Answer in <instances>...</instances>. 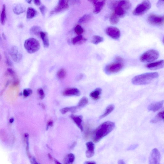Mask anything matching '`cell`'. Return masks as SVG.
Instances as JSON below:
<instances>
[{
	"label": "cell",
	"instance_id": "cell-1",
	"mask_svg": "<svg viewBox=\"0 0 164 164\" xmlns=\"http://www.w3.org/2000/svg\"><path fill=\"white\" fill-rule=\"evenodd\" d=\"M115 127V123L111 121H106L101 124L92 133L93 142L95 143L100 142L103 138L112 132Z\"/></svg>",
	"mask_w": 164,
	"mask_h": 164
},
{
	"label": "cell",
	"instance_id": "cell-2",
	"mask_svg": "<svg viewBox=\"0 0 164 164\" xmlns=\"http://www.w3.org/2000/svg\"><path fill=\"white\" fill-rule=\"evenodd\" d=\"M159 77L157 72L148 73L135 76L132 80V83L135 85H144L150 83L154 79Z\"/></svg>",
	"mask_w": 164,
	"mask_h": 164
},
{
	"label": "cell",
	"instance_id": "cell-3",
	"mask_svg": "<svg viewBox=\"0 0 164 164\" xmlns=\"http://www.w3.org/2000/svg\"><path fill=\"white\" fill-rule=\"evenodd\" d=\"M24 46L27 52L30 54L38 51L40 48L39 42L37 39L33 38H29L25 40Z\"/></svg>",
	"mask_w": 164,
	"mask_h": 164
},
{
	"label": "cell",
	"instance_id": "cell-4",
	"mask_svg": "<svg viewBox=\"0 0 164 164\" xmlns=\"http://www.w3.org/2000/svg\"><path fill=\"white\" fill-rule=\"evenodd\" d=\"M159 56L157 50L151 49L147 51L140 56V60L143 63H148L156 60Z\"/></svg>",
	"mask_w": 164,
	"mask_h": 164
},
{
	"label": "cell",
	"instance_id": "cell-5",
	"mask_svg": "<svg viewBox=\"0 0 164 164\" xmlns=\"http://www.w3.org/2000/svg\"><path fill=\"white\" fill-rule=\"evenodd\" d=\"M151 6V4L149 1H143L135 8L133 14L135 16L143 15L150 9Z\"/></svg>",
	"mask_w": 164,
	"mask_h": 164
},
{
	"label": "cell",
	"instance_id": "cell-6",
	"mask_svg": "<svg viewBox=\"0 0 164 164\" xmlns=\"http://www.w3.org/2000/svg\"><path fill=\"white\" fill-rule=\"evenodd\" d=\"M148 20L152 24L162 26L164 24V16L151 14L148 16Z\"/></svg>",
	"mask_w": 164,
	"mask_h": 164
},
{
	"label": "cell",
	"instance_id": "cell-7",
	"mask_svg": "<svg viewBox=\"0 0 164 164\" xmlns=\"http://www.w3.org/2000/svg\"><path fill=\"white\" fill-rule=\"evenodd\" d=\"M123 67V65L121 62H115L107 66L106 68V71L109 74L117 73L120 71Z\"/></svg>",
	"mask_w": 164,
	"mask_h": 164
},
{
	"label": "cell",
	"instance_id": "cell-8",
	"mask_svg": "<svg viewBox=\"0 0 164 164\" xmlns=\"http://www.w3.org/2000/svg\"><path fill=\"white\" fill-rule=\"evenodd\" d=\"M161 155L158 149L155 148L152 150L149 157V164H160Z\"/></svg>",
	"mask_w": 164,
	"mask_h": 164
},
{
	"label": "cell",
	"instance_id": "cell-9",
	"mask_svg": "<svg viewBox=\"0 0 164 164\" xmlns=\"http://www.w3.org/2000/svg\"><path fill=\"white\" fill-rule=\"evenodd\" d=\"M106 34L113 39H117L121 36L120 30L117 27L110 26L107 27L106 30Z\"/></svg>",
	"mask_w": 164,
	"mask_h": 164
},
{
	"label": "cell",
	"instance_id": "cell-10",
	"mask_svg": "<svg viewBox=\"0 0 164 164\" xmlns=\"http://www.w3.org/2000/svg\"><path fill=\"white\" fill-rule=\"evenodd\" d=\"M10 54L13 60L16 62H19L22 60V55L18 48L16 46L11 47Z\"/></svg>",
	"mask_w": 164,
	"mask_h": 164
},
{
	"label": "cell",
	"instance_id": "cell-11",
	"mask_svg": "<svg viewBox=\"0 0 164 164\" xmlns=\"http://www.w3.org/2000/svg\"><path fill=\"white\" fill-rule=\"evenodd\" d=\"M69 7L68 1L61 0L59 1L58 5L50 13L52 14L60 12L61 11L67 9Z\"/></svg>",
	"mask_w": 164,
	"mask_h": 164
},
{
	"label": "cell",
	"instance_id": "cell-12",
	"mask_svg": "<svg viewBox=\"0 0 164 164\" xmlns=\"http://www.w3.org/2000/svg\"><path fill=\"white\" fill-rule=\"evenodd\" d=\"M146 67L152 70L162 69L164 68V60H161L147 64Z\"/></svg>",
	"mask_w": 164,
	"mask_h": 164
},
{
	"label": "cell",
	"instance_id": "cell-13",
	"mask_svg": "<svg viewBox=\"0 0 164 164\" xmlns=\"http://www.w3.org/2000/svg\"><path fill=\"white\" fill-rule=\"evenodd\" d=\"M91 1L92 2L94 6L93 12L95 14L100 13L106 3V1Z\"/></svg>",
	"mask_w": 164,
	"mask_h": 164
},
{
	"label": "cell",
	"instance_id": "cell-14",
	"mask_svg": "<svg viewBox=\"0 0 164 164\" xmlns=\"http://www.w3.org/2000/svg\"><path fill=\"white\" fill-rule=\"evenodd\" d=\"M87 150L86 152V157L90 158L94 156L95 152V145L94 143L91 141L86 143Z\"/></svg>",
	"mask_w": 164,
	"mask_h": 164
},
{
	"label": "cell",
	"instance_id": "cell-15",
	"mask_svg": "<svg viewBox=\"0 0 164 164\" xmlns=\"http://www.w3.org/2000/svg\"><path fill=\"white\" fill-rule=\"evenodd\" d=\"M72 119L80 129L81 132L83 131L84 129L82 124L83 117L81 115H72L70 116Z\"/></svg>",
	"mask_w": 164,
	"mask_h": 164
},
{
	"label": "cell",
	"instance_id": "cell-16",
	"mask_svg": "<svg viewBox=\"0 0 164 164\" xmlns=\"http://www.w3.org/2000/svg\"><path fill=\"white\" fill-rule=\"evenodd\" d=\"M66 96H80L81 92L79 89L76 88H70L65 90L63 93Z\"/></svg>",
	"mask_w": 164,
	"mask_h": 164
},
{
	"label": "cell",
	"instance_id": "cell-17",
	"mask_svg": "<svg viewBox=\"0 0 164 164\" xmlns=\"http://www.w3.org/2000/svg\"><path fill=\"white\" fill-rule=\"evenodd\" d=\"M164 103V101L162 100L152 103L148 106V109L149 111L156 112L162 108Z\"/></svg>",
	"mask_w": 164,
	"mask_h": 164
},
{
	"label": "cell",
	"instance_id": "cell-18",
	"mask_svg": "<svg viewBox=\"0 0 164 164\" xmlns=\"http://www.w3.org/2000/svg\"><path fill=\"white\" fill-rule=\"evenodd\" d=\"M115 13L119 17L123 18L125 16L127 12L125 8L118 4L115 8Z\"/></svg>",
	"mask_w": 164,
	"mask_h": 164
},
{
	"label": "cell",
	"instance_id": "cell-19",
	"mask_svg": "<svg viewBox=\"0 0 164 164\" xmlns=\"http://www.w3.org/2000/svg\"><path fill=\"white\" fill-rule=\"evenodd\" d=\"M13 12L16 15H19L24 12L25 8L24 5L20 4H16L13 5Z\"/></svg>",
	"mask_w": 164,
	"mask_h": 164
},
{
	"label": "cell",
	"instance_id": "cell-20",
	"mask_svg": "<svg viewBox=\"0 0 164 164\" xmlns=\"http://www.w3.org/2000/svg\"><path fill=\"white\" fill-rule=\"evenodd\" d=\"M102 90L100 88L96 89L94 91L90 93V97L95 100H97L100 98Z\"/></svg>",
	"mask_w": 164,
	"mask_h": 164
},
{
	"label": "cell",
	"instance_id": "cell-21",
	"mask_svg": "<svg viewBox=\"0 0 164 164\" xmlns=\"http://www.w3.org/2000/svg\"><path fill=\"white\" fill-rule=\"evenodd\" d=\"M87 41V39L80 35L75 37L72 39V42L73 45H81L85 43Z\"/></svg>",
	"mask_w": 164,
	"mask_h": 164
},
{
	"label": "cell",
	"instance_id": "cell-22",
	"mask_svg": "<svg viewBox=\"0 0 164 164\" xmlns=\"http://www.w3.org/2000/svg\"><path fill=\"white\" fill-rule=\"evenodd\" d=\"M161 121H164V110L158 113L156 116L151 120V123H157Z\"/></svg>",
	"mask_w": 164,
	"mask_h": 164
},
{
	"label": "cell",
	"instance_id": "cell-23",
	"mask_svg": "<svg viewBox=\"0 0 164 164\" xmlns=\"http://www.w3.org/2000/svg\"><path fill=\"white\" fill-rule=\"evenodd\" d=\"M40 36L43 41L44 46L47 47L49 46V41L48 39L47 34L46 32H42L40 33Z\"/></svg>",
	"mask_w": 164,
	"mask_h": 164
},
{
	"label": "cell",
	"instance_id": "cell-24",
	"mask_svg": "<svg viewBox=\"0 0 164 164\" xmlns=\"http://www.w3.org/2000/svg\"><path fill=\"white\" fill-rule=\"evenodd\" d=\"M115 106L114 104H111L107 107L105 111L103 114L100 117V119L105 117L112 112L115 109Z\"/></svg>",
	"mask_w": 164,
	"mask_h": 164
},
{
	"label": "cell",
	"instance_id": "cell-25",
	"mask_svg": "<svg viewBox=\"0 0 164 164\" xmlns=\"http://www.w3.org/2000/svg\"><path fill=\"white\" fill-rule=\"evenodd\" d=\"M37 12L34 8L32 7L28 8L26 12V18L27 19H30L34 17L36 15Z\"/></svg>",
	"mask_w": 164,
	"mask_h": 164
},
{
	"label": "cell",
	"instance_id": "cell-26",
	"mask_svg": "<svg viewBox=\"0 0 164 164\" xmlns=\"http://www.w3.org/2000/svg\"><path fill=\"white\" fill-rule=\"evenodd\" d=\"M75 156L72 153L68 155L64 159V164H73L75 160Z\"/></svg>",
	"mask_w": 164,
	"mask_h": 164
},
{
	"label": "cell",
	"instance_id": "cell-27",
	"mask_svg": "<svg viewBox=\"0 0 164 164\" xmlns=\"http://www.w3.org/2000/svg\"><path fill=\"white\" fill-rule=\"evenodd\" d=\"M78 108L77 106L66 107L61 109L60 111L62 114H64L68 112H75Z\"/></svg>",
	"mask_w": 164,
	"mask_h": 164
},
{
	"label": "cell",
	"instance_id": "cell-28",
	"mask_svg": "<svg viewBox=\"0 0 164 164\" xmlns=\"http://www.w3.org/2000/svg\"><path fill=\"white\" fill-rule=\"evenodd\" d=\"M30 31L31 34L38 36L40 35V33L42 32L41 28L38 26H34L31 27Z\"/></svg>",
	"mask_w": 164,
	"mask_h": 164
},
{
	"label": "cell",
	"instance_id": "cell-29",
	"mask_svg": "<svg viewBox=\"0 0 164 164\" xmlns=\"http://www.w3.org/2000/svg\"><path fill=\"white\" fill-rule=\"evenodd\" d=\"M92 18V16L90 14H86L79 19L78 21V23L79 24H84L89 22L91 20Z\"/></svg>",
	"mask_w": 164,
	"mask_h": 164
},
{
	"label": "cell",
	"instance_id": "cell-30",
	"mask_svg": "<svg viewBox=\"0 0 164 164\" xmlns=\"http://www.w3.org/2000/svg\"><path fill=\"white\" fill-rule=\"evenodd\" d=\"M6 18V6L5 4L3 5L1 16V22L3 25L5 24Z\"/></svg>",
	"mask_w": 164,
	"mask_h": 164
},
{
	"label": "cell",
	"instance_id": "cell-31",
	"mask_svg": "<svg viewBox=\"0 0 164 164\" xmlns=\"http://www.w3.org/2000/svg\"><path fill=\"white\" fill-rule=\"evenodd\" d=\"M119 17L116 15L115 13H113L110 16V21L112 24L115 25L117 24L119 22Z\"/></svg>",
	"mask_w": 164,
	"mask_h": 164
},
{
	"label": "cell",
	"instance_id": "cell-32",
	"mask_svg": "<svg viewBox=\"0 0 164 164\" xmlns=\"http://www.w3.org/2000/svg\"><path fill=\"white\" fill-rule=\"evenodd\" d=\"M103 41L104 39L102 37L98 35H94L93 37L91 42L93 44L97 45L103 42Z\"/></svg>",
	"mask_w": 164,
	"mask_h": 164
},
{
	"label": "cell",
	"instance_id": "cell-33",
	"mask_svg": "<svg viewBox=\"0 0 164 164\" xmlns=\"http://www.w3.org/2000/svg\"><path fill=\"white\" fill-rule=\"evenodd\" d=\"M24 139L26 143V150L28 157L30 158L31 157L29 152V135L27 134H25L24 135Z\"/></svg>",
	"mask_w": 164,
	"mask_h": 164
},
{
	"label": "cell",
	"instance_id": "cell-34",
	"mask_svg": "<svg viewBox=\"0 0 164 164\" xmlns=\"http://www.w3.org/2000/svg\"><path fill=\"white\" fill-rule=\"evenodd\" d=\"M88 98L86 97H83L79 101L77 106L78 108H81V107L85 106L88 103Z\"/></svg>",
	"mask_w": 164,
	"mask_h": 164
},
{
	"label": "cell",
	"instance_id": "cell-35",
	"mask_svg": "<svg viewBox=\"0 0 164 164\" xmlns=\"http://www.w3.org/2000/svg\"><path fill=\"white\" fill-rule=\"evenodd\" d=\"M66 69L62 68L59 70L57 73V76L58 78L60 80H62L66 77Z\"/></svg>",
	"mask_w": 164,
	"mask_h": 164
},
{
	"label": "cell",
	"instance_id": "cell-36",
	"mask_svg": "<svg viewBox=\"0 0 164 164\" xmlns=\"http://www.w3.org/2000/svg\"><path fill=\"white\" fill-rule=\"evenodd\" d=\"M75 33L79 35H81L84 33V30L81 25H77L75 28Z\"/></svg>",
	"mask_w": 164,
	"mask_h": 164
},
{
	"label": "cell",
	"instance_id": "cell-37",
	"mask_svg": "<svg viewBox=\"0 0 164 164\" xmlns=\"http://www.w3.org/2000/svg\"><path fill=\"white\" fill-rule=\"evenodd\" d=\"M32 93V90L30 89H25L23 91V95L25 97H28Z\"/></svg>",
	"mask_w": 164,
	"mask_h": 164
},
{
	"label": "cell",
	"instance_id": "cell-38",
	"mask_svg": "<svg viewBox=\"0 0 164 164\" xmlns=\"http://www.w3.org/2000/svg\"><path fill=\"white\" fill-rule=\"evenodd\" d=\"M38 94L39 95V98L41 99H43L45 97V93L43 89L40 88L38 89L37 90Z\"/></svg>",
	"mask_w": 164,
	"mask_h": 164
},
{
	"label": "cell",
	"instance_id": "cell-39",
	"mask_svg": "<svg viewBox=\"0 0 164 164\" xmlns=\"http://www.w3.org/2000/svg\"><path fill=\"white\" fill-rule=\"evenodd\" d=\"M6 75L11 76H14L15 75V73L14 70L11 68H8L6 73Z\"/></svg>",
	"mask_w": 164,
	"mask_h": 164
},
{
	"label": "cell",
	"instance_id": "cell-40",
	"mask_svg": "<svg viewBox=\"0 0 164 164\" xmlns=\"http://www.w3.org/2000/svg\"><path fill=\"white\" fill-rule=\"evenodd\" d=\"M39 9L42 15L44 16L46 10V7L44 5H42L39 7Z\"/></svg>",
	"mask_w": 164,
	"mask_h": 164
},
{
	"label": "cell",
	"instance_id": "cell-41",
	"mask_svg": "<svg viewBox=\"0 0 164 164\" xmlns=\"http://www.w3.org/2000/svg\"><path fill=\"white\" fill-rule=\"evenodd\" d=\"M91 133V130L89 128H87L85 134V136L86 138L88 137Z\"/></svg>",
	"mask_w": 164,
	"mask_h": 164
},
{
	"label": "cell",
	"instance_id": "cell-42",
	"mask_svg": "<svg viewBox=\"0 0 164 164\" xmlns=\"http://www.w3.org/2000/svg\"><path fill=\"white\" fill-rule=\"evenodd\" d=\"M138 146V144H135V145H132L129 147L128 150H134Z\"/></svg>",
	"mask_w": 164,
	"mask_h": 164
},
{
	"label": "cell",
	"instance_id": "cell-43",
	"mask_svg": "<svg viewBox=\"0 0 164 164\" xmlns=\"http://www.w3.org/2000/svg\"><path fill=\"white\" fill-rule=\"evenodd\" d=\"M30 159V162L32 164H40L38 163L37 162L36 160L34 157H31Z\"/></svg>",
	"mask_w": 164,
	"mask_h": 164
},
{
	"label": "cell",
	"instance_id": "cell-44",
	"mask_svg": "<svg viewBox=\"0 0 164 164\" xmlns=\"http://www.w3.org/2000/svg\"><path fill=\"white\" fill-rule=\"evenodd\" d=\"M164 5V1H158L157 3V6L158 7H160L162 5Z\"/></svg>",
	"mask_w": 164,
	"mask_h": 164
},
{
	"label": "cell",
	"instance_id": "cell-45",
	"mask_svg": "<svg viewBox=\"0 0 164 164\" xmlns=\"http://www.w3.org/2000/svg\"><path fill=\"white\" fill-rule=\"evenodd\" d=\"M6 64L9 66H12V62L10 60V59L8 57L6 58Z\"/></svg>",
	"mask_w": 164,
	"mask_h": 164
},
{
	"label": "cell",
	"instance_id": "cell-46",
	"mask_svg": "<svg viewBox=\"0 0 164 164\" xmlns=\"http://www.w3.org/2000/svg\"><path fill=\"white\" fill-rule=\"evenodd\" d=\"M34 2L35 5H40L41 3V1H39V0H35L34 1Z\"/></svg>",
	"mask_w": 164,
	"mask_h": 164
},
{
	"label": "cell",
	"instance_id": "cell-47",
	"mask_svg": "<svg viewBox=\"0 0 164 164\" xmlns=\"http://www.w3.org/2000/svg\"><path fill=\"white\" fill-rule=\"evenodd\" d=\"M53 121H50L48 122L47 124V129L49 126H52L53 125Z\"/></svg>",
	"mask_w": 164,
	"mask_h": 164
},
{
	"label": "cell",
	"instance_id": "cell-48",
	"mask_svg": "<svg viewBox=\"0 0 164 164\" xmlns=\"http://www.w3.org/2000/svg\"><path fill=\"white\" fill-rule=\"evenodd\" d=\"M84 164H96V163L94 161H86L84 163Z\"/></svg>",
	"mask_w": 164,
	"mask_h": 164
},
{
	"label": "cell",
	"instance_id": "cell-49",
	"mask_svg": "<svg viewBox=\"0 0 164 164\" xmlns=\"http://www.w3.org/2000/svg\"><path fill=\"white\" fill-rule=\"evenodd\" d=\"M19 83V82L18 80H16L14 82L13 85L14 86H17L18 85Z\"/></svg>",
	"mask_w": 164,
	"mask_h": 164
},
{
	"label": "cell",
	"instance_id": "cell-50",
	"mask_svg": "<svg viewBox=\"0 0 164 164\" xmlns=\"http://www.w3.org/2000/svg\"><path fill=\"white\" fill-rule=\"evenodd\" d=\"M118 164H125V163L123 160H120L118 161Z\"/></svg>",
	"mask_w": 164,
	"mask_h": 164
},
{
	"label": "cell",
	"instance_id": "cell-51",
	"mask_svg": "<svg viewBox=\"0 0 164 164\" xmlns=\"http://www.w3.org/2000/svg\"><path fill=\"white\" fill-rule=\"evenodd\" d=\"M76 144H77V143H76V142H75L74 143H73L72 145L71 146H70V148H74V147L76 145Z\"/></svg>",
	"mask_w": 164,
	"mask_h": 164
},
{
	"label": "cell",
	"instance_id": "cell-52",
	"mask_svg": "<svg viewBox=\"0 0 164 164\" xmlns=\"http://www.w3.org/2000/svg\"><path fill=\"white\" fill-rule=\"evenodd\" d=\"M48 157L49 158V159L51 160H53V157L52 156V155H51L50 154H48Z\"/></svg>",
	"mask_w": 164,
	"mask_h": 164
},
{
	"label": "cell",
	"instance_id": "cell-53",
	"mask_svg": "<svg viewBox=\"0 0 164 164\" xmlns=\"http://www.w3.org/2000/svg\"><path fill=\"white\" fill-rule=\"evenodd\" d=\"M14 119L13 118H11L9 120V122L10 123H12L14 122Z\"/></svg>",
	"mask_w": 164,
	"mask_h": 164
},
{
	"label": "cell",
	"instance_id": "cell-54",
	"mask_svg": "<svg viewBox=\"0 0 164 164\" xmlns=\"http://www.w3.org/2000/svg\"><path fill=\"white\" fill-rule=\"evenodd\" d=\"M55 161L56 164H62L57 160L55 159Z\"/></svg>",
	"mask_w": 164,
	"mask_h": 164
},
{
	"label": "cell",
	"instance_id": "cell-55",
	"mask_svg": "<svg viewBox=\"0 0 164 164\" xmlns=\"http://www.w3.org/2000/svg\"><path fill=\"white\" fill-rule=\"evenodd\" d=\"M26 1L28 3L30 4L31 3V2H32V1H30V0H28V1Z\"/></svg>",
	"mask_w": 164,
	"mask_h": 164
},
{
	"label": "cell",
	"instance_id": "cell-56",
	"mask_svg": "<svg viewBox=\"0 0 164 164\" xmlns=\"http://www.w3.org/2000/svg\"><path fill=\"white\" fill-rule=\"evenodd\" d=\"M2 36L4 39L6 38V37H5V35L4 34V33L2 34Z\"/></svg>",
	"mask_w": 164,
	"mask_h": 164
},
{
	"label": "cell",
	"instance_id": "cell-57",
	"mask_svg": "<svg viewBox=\"0 0 164 164\" xmlns=\"http://www.w3.org/2000/svg\"><path fill=\"white\" fill-rule=\"evenodd\" d=\"M163 43H164V39H163Z\"/></svg>",
	"mask_w": 164,
	"mask_h": 164
},
{
	"label": "cell",
	"instance_id": "cell-58",
	"mask_svg": "<svg viewBox=\"0 0 164 164\" xmlns=\"http://www.w3.org/2000/svg\"><path fill=\"white\" fill-rule=\"evenodd\" d=\"M163 152H164V149H163Z\"/></svg>",
	"mask_w": 164,
	"mask_h": 164
}]
</instances>
